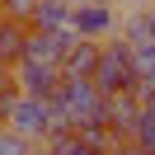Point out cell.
<instances>
[{"label":"cell","mask_w":155,"mask_h":155,"mask_svg":"<svg viewBox=\"0 0 155 155\" xmlns=\"http://www.w3.org/2000/svg\"><path fill=\"white\" fill-rule=\"evenodd\" d=\"M132 61H136L141 75H150V71H155V38L150 42H136V47H132Z\"/></svg>","instance_id":"obj_13"},{"label":"cell","mask_w":155,"mask_h":155,"mask_svg":"<svg viewBox=\"0 0 155 155\" xmlns=\"http://www.w3.org/2000/svg\"><path fill=\"white\" fill-rule=\"evenodd\" d=\"M75 33L71 28H52V33H38L28 28V42H24V61H47V66H61V61L71 57V47H75Z\"/></svg>","instance_id":"obj_5"},{"label":"cell","mask_w":155,"mask_h":155,"mask_svg":"<svg viewBox=\"0 0 155 155\" xmlns=\"http://www.w3.org/2000/svg\"><path fill=\"white\" fill-rule=\"evenodd\" d=\"M99 47H104V42H89V38H80L75 47H71V57L61 61V75H66V80H94Z\"/></svg>","instance_id":"obj_7"},{"label":"cell","mask_w":155,"mask_h":155,"mask_svg":"<svg viewBox=\"0 0 155 155\" xmlns=\"http://www.w3.org/2000/svg\"><path fill=\"white\" fill-rule=\"evenodd\" d=\"M5 127H14L24 141H38V146H42V141L52 136V104H47V99L19 94L14 108H10V117H5Z\"/></svg>","instance_id":"obj_2"},{"label":"cell","mask_w":155,"mask_h":155,"mask_svg":"<svg viewBox=\"0 0 155 155\" xmlns=\"http://www.w3.org/2000/svg\"><path fill=\"white\" fill-rule=\"evenodd\" d=\"M136 80H141V71H136V61H132V42L127 38H104V47H99V66H94V85H99V94H132L136 89Z\"/></svg>","instance_id":"obj_1"},{"label":"cell","mask_w":155,"mask_h":155,"mask_svg":"<svg viewBox=\"0 0 155 155\" xmlns=\"http://www.w3.org/2000/svg\"><path fill=\"white\" fill-rule=\"evenodd\" d=\"M136 146H146V150L155 155V108H141V117H136V132H132Z\"/></svg>","instance_id":"obj_11"},{"label":"cell","mask_w":155,"mask_h":155,"mask_svg":"<svg viewBox=\"0 0 155 155\" xmlns=\"http://www.w3.org/2000/svg\"><path fill=\"white\" fill-rule=\"evenodd\" d=\"M136 117H141V99L136 94H108L104 99V122H108V132H113L117 141H132Z\"/></svg>","instance_id":"obj_6"},{"label":"cell","mask_w":155,"mask_h":155,"mask_svg":"<svg viewBox=\"0 0 155 155\" xmlns=\"http://www.w3.org/2000/svg\"><path fill=\"white\" fill-rule=\"evenodd\" d=\"M24 42H28V24L5 19V14H0V61H5L10 71L24 61Z\"/></svg>","instance_id":"obj_8"},{"label":"cell","mask_w":155,"mask_h":155,"mask_svg":"<svg viewBox=\"0 0 155 155\" xmlns=\"http://www.w3.org/2000/svg\"><path fill=\"white\" fill-rule=\"evenodd\" d=\"M61 66H47V61H19L14 66V85H19V94H28V99H57V89H61Z\"/></svg>","instance_id":"obj_4"},{"label":"cell","mask_w":155,"mask_h":155,"mask_svg":"<svg viewBox=\"0 0 155 155\" xmlns=\"http://www.w3.org/2000/svg\"><path fill=\"white\" fill-rule=\"evenodd\" d=\"M47 155H108V150H99V146H89L80 132H66V136H47Z\"/></svg>","instance_id":"obj_10"},{"label":"cell","mask_w":155,"mask_h":155,"mask_svg":"<svg viewBox=\"0 0 155 155\" xmlns=\"http://www.w3.org/2000/svg\"><path fill=\"white\" fill-rule=\"evenodd\" d=\"M5 85H14V71L5 66V61H0V89H5Z\"/></svg>","instance_id":"obj_16"},{"label":"cell","mask_w":155,"mask_h":155,"mask_svg":"<svg viewBox=\"0 0 155 155\" xmlns=\"http://www.w3.org/2000/svg\"><path fill=\"white\" fill-rule=\"evenodd\" d=\"M117 5H132V10H146V5H150V0H117Z\"/></svg>","instance_id":"obj_18"},{"label":"cell","mask_w":155,"mask_h":155,"mask_svg":"<svg viewBox=\"0 0 155 155\" xmlns=\"http://www.w3.org/2000/svg\"><path fill=\"white\" fill-rule=\"evenodd\" d=\"M28 28L52 33V28H71V0H38L28 14Z\"/></svg>","instance_id":"obj_9"},{"label":"cell","mask_w":155,"mask_h":155,"mask_svg":"<svg viewBox=\"0 0 155 155\" xmlns=\"http://www.w3.org/2000/svg\"><path fill=\"white\" fill-rule=\"evenodd\" d=\"M28 155H47V146H33V150H28Z\"/></svg>","instance_id":"obj_20"},{"label":"cell","mask_w":155,"mask_h":155,"mask_svg":"<svg viewBox=\"0 0 155 155\" xmlns=\"http://www.w3.org/2000/svg\"><path fill=\"white\" fill-rule=\"evenodd\" d=\"M28 150H33V141H24L14 127L0 122V155H28Z\"/></svg>","instance_id":"obj_12"},{"label":"cell","mask_w":155,"mask_h":155,"mask_svg":"<svg viewBox=\"0 0 155 155\" xmlns=\"http://www.w3.org/2000/svg\"><path fill=\"white\" fill-rule=\"evenodd\" d=\"M141 14H146V24H150V33H155V0H150V5H146Z\"/></svg>","instance_id":"obj_17"},{"label":"cell","mask_w":155,"mask_h":155,"mask_svg":"<svg viewBox=\"0 0 155 155\" xmlns=\"http://www.w3.org/2000/svg\"><path fill=\"white\" fill-rule=\"evenodd\" d=\"M122 14L113 5H71V33L75 38H89V42H104L117 33Z\"/></svg>","instance_id":"obj_3"},{"label":"cell","mask_w":155,"mask_h":155,"mask_svg":"<svg viewBox=\"0 0 155 155\" xmlns=\"http://www.w3.org/2000/svg\"><path fill=\"white\" fill-rule=\"evenodd\" d=\"M71 5H113V0H71Z\"/></svg>","instance_id":"obj_19"},{"label":"cell","mask_w":155,"mask_h":155,"mask_svg":"<svg viewBox=\"0 0 155 155\" xmlns=\"http://www.w3.org/2000/svg\"><path fill=\"white\" fill-rule=\"evenodd\" d=\"M108 155H150V150H146V146H136V141H117Z\"/></svg>","instance_id":"obj_15"},{"label":"cell","mask_w":155,"mask_h":155,"mask_svg":"<svg viewBox=\"0 0 155 155\" xmlns=\"http://www.w3.org/2000/svg\"><path fill=\"white\" fill-rule=\"evenodd\" d=\"M33 5H38V0H0V14H5V19H19V24H28Z\"/></svg>","instance_id":"obj_14"}]
</instances>
